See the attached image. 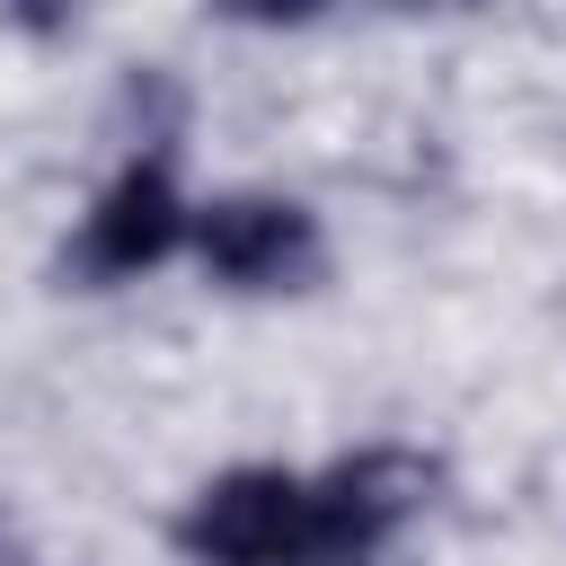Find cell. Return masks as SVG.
Segmentation results:
<instances>
[{
    "instance_id": "1",
    "label": "cell",
    "mask_w": 566,
    "mask_h": 566,
    "mask_svg": "<svg viewBox=\"0 0 566 566\" xmlns=\"http://www.w3.org/2000/svg\"><path fill=\"white\" fill-rule=\"evenodd\" d=\"M168 539L186 566H310V478L274 460L221 469L186 495Z\"/></svg>"
},
{
    "instance_id": "2",
    "label": "cell",
    "mask_w": 566,
    "mask_h": 566,
    "mask_svg": "<svg viewBox=\"0 0 566 566\" xmlns=\"http://www.w3.org/2000/svg\"><path fill=\"white\" fill-rule=\"evenodd\" d=\"M433 504V460L371 442L310 478V566H380Z\"/></svg>"
},
{
    "instance_id": "3",
    "label": "cell",
    "mask_w": 566,
    "mask_h": 566,
    "mask_svg": "<svg viewBox=\"0 0 566 566\" xmlns=\"http://www.w3.org/2000/svg\"><path fill=\"white\" fill-rule=\"evenodd\" d=\"M177 248H195V203L177 195L168 150H150V159H124V168L106 177V195L88 203L80 248H71L62 265H71L80 283H133V274L168 265Z\"/></svg>"
},
{
    "instance_id": "4",
    "label": "cell",
    "mask_w": 566,
    "mask_h": 566,
    "mask_svg": "<svg viewBox=\"0 0 566 566\" xmlns=\"http://www.w3.org/2000/svg\"><path fill=\"white\" fill-rule=\"evenodd\" d=\"M195 265L221 292H310V274L327 265L318 212L292 195H212L195 203Z\"/></svg>"
},
{
    "instance_id": "5",
    "label": "cell",
    "mask_w": 566,
    "mask_h": 566,
    "mask_svg": "<svg viewBox=\"0 0 566 566\" xmlns=\"http://www.w3.org/2000/svg\"><path fill=\"white\" fill-rule=\"evenodd\" d=\"M0 27H18V35H35V44H53V35H71V27H80V0H0Z\"/></svg>"
},
{
    "instance_id": "6",
    "label": "cell",
    "mask_w": 566,
    "mask_h": 566,
    "mask_svg": "<svg viewBox=\"0 0 566 566\" xmlns=\"http://www.w3.org/2000/svg\"><path fill=\"white\" fill-rule=\"evenodd\" d=\"M221 18H239V27H310V18H327L336 0H212Z\"/></svg>"
},
{
    "instance_id": "7",
    "label": "cell",
    "mask_w": 566,
    "mask_h": 566,
    "mask_svg": "<svg viewBox=\"0 0 566 566\" xmlns=\"http://www.w3.org/2000/svg\"><path fill=\"white\" fill-rule=\"evenodd\" d=\"M0 566H18V557H9V539H0Z\"/></svg>"
}]
</instances>
